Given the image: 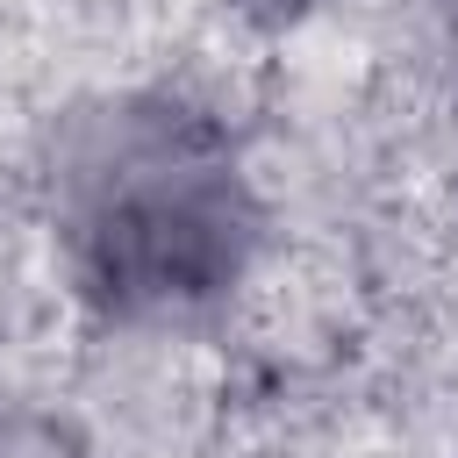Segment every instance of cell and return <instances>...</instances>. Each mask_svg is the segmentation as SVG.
Masks as SVG:
<instances>
[{
	"mask_svg": "<svg viewBox=\"0 0 458 458\" xmlns=\"http://www.w3.org/2000/svg\"><path fill=\"white\" fill-rule=\"evenodd\" d=\"M50 236L86 315L114 329H179L250 286L265 200L215 114L165 86H129L64 114Z\"/></svg>",
	"mask_w": 458,
	"mask_h": 458,
	"instance_id": "6da1fadb",
	"label": "cell"
},
{
	"mask_svg": "<svg viewBox=\"0 0 458 458\" xmlns=\"http://www.w3.org/2000/svg\"><path fill=\"white\" fill-rule=\"evenodd\" d=\"M0 458H86V444L43 408H0Z\"/></svg>",
	"mask_w": 458,
	"mask_h": 458,
	"instance_id": "7a4b0ae2",
	"label": "cell"
},
{
	"mask_svg": "<svg viewBox=\"0 0 458 458\" xmlns=\"http://www.w3.org/2000/svg\"><path fill=\"white\" fill-rule=\"evenodd\" d=\"M437 36H444V57L458 64V0H437Z\"/></svg>",
	"mask_w": 458,
	"mask_h": 458,
	"instance_id": "3957f363",
	"label": "cell"
}]
</instances>
